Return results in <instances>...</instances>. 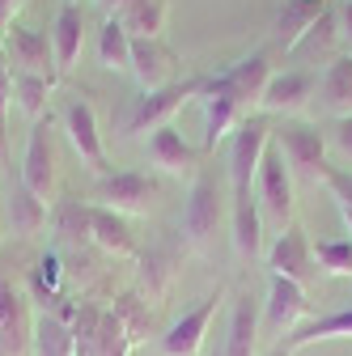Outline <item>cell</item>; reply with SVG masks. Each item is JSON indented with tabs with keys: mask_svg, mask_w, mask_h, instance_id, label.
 <instances>
[{
	"mask_svg": "<svg viewBox=\"0 0 352 356\" xmlns=\"http://www.w3.org/2000/svg\"><path fill=\"white\" fill-rule=\"evenodd\" d=\"M327 149L352 161V119H331V127H327Z\"/></svg>",
	"mask_w": 352,
	"mask_h": 356,
	"instance_id": "37",
	"label": "cell"
},
{
	"mask_svg": "<svg viewBox=\"0 0 352 356\" xmlns=\"http://www.w3.org/2000/svg\"><path fill=\"white\" fill-rule=\"evenodd\" d=\"M5 60H9V68L22 72V76L60 81L56 51H51V34H42V30H34V26L13 22V26L5 30Z\"/></svg>",
	"mask_w": 352,
	"mask_h": 356,
	"instance_id": "8",
	"label": "cell"
},
{
	"mask_svg": "<svg viewBox=\"0 0 352 356\" xmlns=\"http://www.w3.org/2000/svg\"><path fill=\"white\" fill-rule=\"evenodd\" d=\"M221 301H225V289H216V293H208L195 309H187L183 318H174V323L161 331V339H157L161 356H200L204 335H208V323L216 318Z\"/></svg>",
	"mask_w": 352,
	"mask_h": 356,
	"instance_id": "9",
	"label": "cell"
},
{
	"mask_svg": "<svg viewBox=\"0 0 352 356\" xmlns=\"http://www.w3.org/2000/svg\"><path fill=\"white\" fill-rule=\"evenodd\" d=\"M51 89H56V81H47V76H22V72H13V102H17V111L30 123H38L42 115H47Z\"/></svg>",
	"mask_w": 352,
	"mask_h": 356,
	"instance_id": "31",
	"label": "cell"
},
{
	"mask_svg": "<svg viewBox=\"0 0 352 356\" xmlns=\"http://www.w3.org/2000/svg\"><path fill=\"white\" fill-rule=\"evenodd\" d=\"M98 5H102V9H106L111 17H119V13H127L131 5H136V0H98Z\"/></svg>",
	"mask_w": 352,
	"mask_h": 356,
	"instance_id": "40",
	"label": "cell"
},
{
	"mask_svg": "<svg viewBox=\"0 0 352 356\" xmlns=\"http://www.w3.org/2000/svg\"><path fill=\"white\" fill-rule=\"evenodd\" d=\"M230 238L242 259L263 254V216L255 200H230Z\"/></svg>",
	"mask_w": 352,
	"mask_h": 356,
	"instance_id": "25",
	"label": "cell"
},
{
	"mask_svg": "<svg viewBox=\"0 0 352 356\" xmlns=\"http://www.w3.org/2000/svg\"><path fill=\"white\" fill-rule=\"evenodd\" d=\"M225 220H230V200H225L221 183L208 178V174H195L187 204H183V242L191 250H208Z\"/></svg>",
	"mask_w": 352,
	"mask_h": 356,
	"instance_id": "4",
	"label": "cell"
},
{
	"mask_svg": "<svg viewBox=\"0 0 352 356\" xmlns=\"http://www.w3.org/2000/svg\"><path fill=\"white\" fill-rule=\"evenodd\" d=\"M216 76H221L225 89L238 98V106H242L246 119L250 115H263L259 106H263V94H268V81H272V64H268V56H263V51H250V56L234 60L230 68H221Z\"/></svg>",
	"mask_w": 352,
	"mask_h": 356,
	"instance_id": "12",
	"label": "cell"
},
{
	"mask_svg": "<svg viewBox=\"0 0 352 356\" xmlns=\"http://www.w3.org/2000/svg\"><path fill=\"white\" fill-rule=\"evenodd\" d=\"M157 178L141 174V170H119V174H102L94 183V204L111 208L119 216H149L157 204Z\"/></svg>",
	"mask_w": 352,
	"mask_h": 356,
	"instance_id": "7",
	"label": "cell"
},
{
	"mask_svg": "<svg viewBox=\"0 0 352 356\" xmlns=\"http://www.w3.org/2000/svg\"><path fill=\"white\" fill-rule=\"evenodd\" d=\"M268 267H272V276H285V280H293L301 289L319 276L314 246H310V238H305L301 225H289L285 234H276V242L268 246Z\"/></svg>",
	"mask_w": 352,
	"mask_h": 356,
	"instance_id": "11",
	"label": "cell"
},
{
	"mask_svg": "<svg viewBox=\"0 0 352 356\" xmlns=\"http://www.w3.org/2000/svg\"><path fill=\"white\" fill-rule=\"evenodd\" d=\"M166 17H170V0H136L127 13H119L123 30L131 38H161L166 34Z\"/></svg>",
	"mask_w": 352,
	"mask_h": 356,
	"instance_id": "29",
	"label": "cell"
},
{
	"mask_svg": "<svg viewBox=\"0 0 352 356\" xmlns=\"http://www.w3.org/2000/svg\"><path fill=\"white\" fill-rule=\"evenodd\" d=\"M5 216H9V229L17 234V238H34L42 225L51 220V208H47V200H38L22 178L9 187V195H5Z\"/></svg>",
	"mask_w": 352,
	"mask_h": 356,
	"instance_id": "21",
	"label": "cell"
},
{
	"mask_svg": "<svg viewBox=\"0 0 352 356\" xmlns=\"http://www.w3.org/2000/svg\"><path fill=\"white\" fill-rule=\"evenodd\" d=\"M149 161L161 174H170V178H191V183H195V174H200V149H191L174 123L157 127L149 136Z\"/></svg>",
	"mask_w": 352,
	"mask_h": 356,
	"instance_id": "18",
	"label": "cell"
},
{
	"mask_svg": "<svg viewBox=\"0 0 352 356\" xmlns=\"http://www.w3.org/2000/svg\"><path fill=\"white\" fill-rule=\"evenodd\" d=\"M30 335H34V318L22 293L9 280H0V356H30Z\"/></svg>",
	"mask_w": 352,
	"mask_h": 356,
	"instance_id": "19",
	"label": "cell"
},
{
	"mask_svg": "<svg viewBox=\"0 0 352 356\" xmlns=\"http://www.w3.org/2000/svg\"><path fill=\"white\" fill-rule=\"evenodd\" d=\"M60 280H64V267H60V254H42L38 259V272H34V293L42 297V305H56L60 293Z\"/></svg>",
	"mask_w": 352,
	"mask_h": 356,
	"instance_id": "36",
	"label": "cell"
},
{
	"mask_svg": "<svg viewBox=\"0 0 352 356\" xmlns=\"http://www.w3.org/2000/svg\"><path fill=\"white\" fill-rule=\"evenodd\" d=\"M111 314L123 323V331H127V339H131V343H145V339H149L153 314H149V305H145L136 293H119V297H115V305H111Z\"/></svg>",
	"mask_w": 352,
	"mask_h": 356,
	"instance_id": "32",
	"label": "cell"
},
{
	"mask_svg": "<svg viewBox=\"0 0 352 356\" xmlns=\"http://www.w3.org/2000/svg\"><path fill=\"white\" fill-rule=\"evenodd\" d=\"M327 339H352V309H335V314H323V318L301 323V327L285 339V348H289V352H301V348L327 343Z\"/></svg>",
	"mask_w": 352,
	"mask_h": 356,
	"instance_id": "27",
	"label": "cell"
},
{
	"mask_svg": "<svg viewBox=\"0 0 352 356\" xmlns=\"http://www.w3.org/2000/svg\"><path fill=\"white\" fill-rule=\"evenodd\" d=\"M204 81L208 76H187V81H174V85H166V89H153V94H141V98H131V106H127V115H123V136H141V131H153L157 127H170V119L179 115L191 98H200L204 94Z\"/></svg>",
	"mask_w": 352,
	"mask_h": 356,
	"instance_id": "3",
	"label": "cell"
},
{
	"mask_svg": "<svg viewBox=\"0 0 352 356\" xmlns=\"http://www.w3.org/2000/svg\"><path fill=\"white\" fill-rule=\"evenodd\" d=\"M314 263L327 276H352V242L348 238H327L314 246Z\"/></svg>",
	"mask_w": 352,
	"mask_h": 356,
	"instance_id": "34",
	"label": "cell"
},
{
	"mask_svg": "<svg viewBox=\"0 0 352 356\" xmlns=\"http://www.w3.org/2000/svg\"><path fill=\"white\" fill-rule=\"evenodd\" d=\"M327 17V0H285L280 13H276V42L285 51L301 47L305 38H310V30Z\"/></svg>",
	"mask_w": 352,
	"mask_h": 356,
	"instance_id": "20",
	"label": "cell"
},
{
	"mask_svg": "<svg viewBox=\"0 0 352 356\" xmlns=\"http://www.w3.org/2000/svg\"><path fill=\"white\" fill-rule=\"evenodd\" d=\"M81 47H85V13H81V5L64 0V5H60V13H56V26H51V51H56V68H60V72H68V68L77 64Z\"/></svg>",
	"mask_w": 352,
	"mask_h": 356,
	"instance_id": "22",
	"label": "cell"
},
{
	"mask_svg": "<svg viewBox=\"0 0 352 356\" xmlns=\"http://www.w3.org/2000/svg\"><path fill=\"white\" fill-rule=\"evenodd\" d=\"M268 356H293V352H289V348H285V343H276V348H272V352H268Z\"/></svg>",
	"mask_w": 352,
	"mask_h": 356,
	"instance_id": "41",
	"label": "cell"
},
{
	"mask_svg": "<svg viewBox=\"0 0 352 356\" xmlns=\"http://www.w3.org/2000/svg\"><path fill=\"white\" fill-rule=\"evenodd\" d=\"M22 5H26V0H0V34L17 22V9H22Z\"/></svg>",
	"mask_w": 352,
	"mask_h": 356,
	"instance_id": "39",
	"label": "cell"
},
{
	"mask_svg": "<svg viewBox=\"0 0 352 356\" xmlns=\"http://www.w3.org/2000/svg\"><path fill=\"white\" fill-rule=\"evenodd\" d=\"M131 343L123 323L111 314V305H94V301H81L77 309V323H72V356H127Z\"/></svg>",
	"mask_w": 352,
	"mask_h": 356,
	"instance_id": "5",
	"label": "cell"
},
{
	"mask_svg": "<svg viewBox=\"0 0 352 356\" xmlns=\"http://www.w3.org/2000/svg\"><path fill=\"white\" fill-rule=\"evenodd\" d=\"M200 106H204V153H216L234 131L242 127V106L238 98L225 89L221 76H208L204 81V94H200Z\"/></svg>",
	"mask_w": 352,
	"mask_h": 356,
	"instance_id": "10",
	"label": "cell"
},
{
	"mask_svg": "<svg viewBox=\"0 0 352 356\" xmlns=\"http://www.w3.org/2000/svg\"><path fill=\"white\" fill-rule=\"evenodd\" d=\"M319 102L331 119H352V56H335L319 81Z\"/></svg>",
	"mask_w": 352,
	"mask_h": 356,
	"instance_id": "24",
	"label": "cell"
},
{
	"mask_svg": "<svg viewBox=\"0 0 352 356\" xmlns=\"http://www.w3.org/2000/svg\"><path fill=\"white\" fill-rule=\"evenodd\" d=\"M90 242L102 246L106 254H119V259H131V254H136V234H131L127 216H119V212H111V208H98V204H94V212H90Z\"/></svg>",
	"mask_w": 352,
	"mask_h": 356,
	"instance_id": "23",
	"label": "cell"
},
{
	"mask_svg": "<svg viewBox=\"0 0 352 356\" xmlns=\"http://www.w3.org/2000/svg\"><path fill=\"white\" fill-rule=\"evenodd\" d=\"M255 204H259V216L268 220L276 234H285L293 225V208H297V200H293V170L285 165L276 145L268 149V157H263V165H259Z\"/></svg>",
	"mask_w": 352,
	"mask_h": 356,
	"instance_id": "6",
	"label": "cell"
},
{
	"mask_svg": "<svg viewBox=\"0 0 352 356\" xmlns=\"http://www.w3.org/2000/svg\"><path fill=\"white\" fill-rule=\"evenodd\" d=\"M30 356H72V327H68V323H60L51 309L34 314Z\"/></svg>",
	"mask_w": 352,
	"mask_h": 356,
	"instance_id": "28",
	"label": "cell"
},
{
	"mask_svg": "<svg viewBox=\"0 0 352 356\" xmlns=\"http://www.w3.org/2000/svg\"><path fill=\"white\" fill-rule=\"evenodd\" d=\"M305 289L285 280V276H272L268 284V301H263V327L268 335H293L301 323H305Z\"/></svg>",
	"mask_w": 352,
	"mask_h": 356,
	"instance_id": "16",
	"label": "cell"
},
{
	"mask_svg": "<svg viewBox=\"0 0 352 356\" xmlns=\"http://www.w3.org/2000/svg\"><path fill=\"white\" fill-rule=\"evenodd\" d=\"M174 72H179V56H174L170 42H161V38H131V76H136L141 94H153V89L174 85Z\"/></svg>",
	"mask_w": 352,
	"mask_h": 356,
	"instance_id": "15",
	"label": "cell"
},
{
	"mask_svg": "<svg viewBox=\"0 0 352 356\" xmlns=\"http://www.w3.org/2000/svg\"><path fill=\"white\" fill-rule=\"evenodd\" d=\"M98 60L106 72H131V34L119 17H106V26L98 30Z\"/></svg>",
	"mask_w": 352,
	"mask_h": 356,
	"instance_id": "30",
	"label": "cell"
},
{
	"mask_svg": "<svg viewBox=\"0 0 352 356\" xmlns=\"http://www.w3.org/2000/svg\"><path fill=\"white\" fill-rule=\"evenodd\" d=\"M60 123H64V131H68V145L77 149V157L102 178V174H106V149H102V131H98L94 106L85 102V98H72V102L60 111Z\"/></svg>",
	"mask_w": 352,
	"mask_h": 356,
	"instance_id": "13",
	"label": "cell"
},
{
	"mask_svg": "<svg viewBox=\"0 0 352 356\" xmlns=\"http://www.w3.org/2000/svg\"><path fill=\"white\" fill-rule=\"evenodd\" d=\"M272 145L280 149L285 165L293 170V178L305 183H323L331 170V149H327V131L319 123H301V119H285L272 131Z\"/></svg>",
	"mask_w": 352,
	"mask_h": 356,
	"instance_id": "1",
	"label": "cell"
},
{
	"mask_svg": "<svg viewBox=\"0 0 352 356\" xmlns=\"http://www.w3.org/2000/svg\"><path fill=\"white\" fill-rule=\"evenodd\" d=\"M17 178L38 200L51 204V195H56V149H51V123L47 119L30 123V140H26V157H22Z\"/></svg>",
	"mask_w": 352,
	"mask_h": 356,
	"instance_id": "14",
	"label": "cell"
},
{
	"mask_svg": "<svg viewBox=\"0 0 352 356\" xmlns=\"http://www.w3.org/2000/svg\"><path fill=\"white\" fill-rule=\"evenodd\" d=\"M0 51H5V34H0Z\"/></svg>",
	"mask_w": 352,
	"mask_h": 356,
	"instance_id": "42",
	"label": "cell"
},
{
	"mask_svg": "<svg viewBox=\"0 0 352 356\" xmlns=\"http://www.w3.org/2000/svg\"><path fill=\"white\" fill-rule=\"evenodd\" d=\"M323 187L331 191V200H335V208H339V216H344L348 242H352V174H348V170H339V165H331V170H327V178H323Z\"/></svg>",
	"mask_w": 352,
	"mask_h": 356,
	"instance_id": "35",
	"label": "cell"
},
{
	"mask_svg": "<svg viewBox=\"0 0 352 356\" xmlns=\"http://www.w3.org/2000/svg\"><path fill=\"white\" fill-rule=\"evenodd\" d=\"M90 212H94V204L64 200V204L51 212V220H56L60 238H68V242H81V238H90Z\"/></svg>",
	"mask_w": 352,
	"mask_h": 356,
	"instance_id": "33",
	"label": "cell"
},
{
	"mask_svg": "<svg viewBox=\"0 0 352 356\" xmlns=\"http://www.w3.org/2000/svg\"><path fill=\"white\" fill-rule=\"evenodd\" d=\"M259 305L250 293H238L234 301V318H230V335H225V352L221 356H255L259 348Z\"/></svg>",
	"mask_w": 352,
	"mask_h": 356,
	"instance_id": "26",
	"label": "cell"
},
{
	"mask_svg": "<svg viewBox=\"0 0 352 356\" xmlns=\"http://www.w3.org/2000/svg\"><path fill=\"white\" fill-rule=\"evenodd\" d=\"M335 26H339V38L348 42V56H352V0H344V5H339Z\"/></svg>",
	"mask_w": 352,
	"mask_h": 356,
	"instance_id": "38",
	"label": "cell"
},
{
	"mask_svg": "<svg viewBox=\"0 0 352 356\" xmlns=\"http://www.w3.org/2000/svg\"><path fill=\"white\" fill-rule=\"evenodd\" d=\"M272 115H250L230 136V200H255V178L272 149Z\"/></svg>",
	"mask_w": 352,
	"mask_h": 356,
	"instance_id": "2",
	"label": "cell"
},
{
	"mask_svg": "<svg viewBox=\"0 0 352 356\" xmlns=\"http://www.w3.org/2000/svg\"><path fill=\"white\" fill-rule=\"evenodd\" d=\"M319 98V81L314 72H301V68H289V72H272L268 81V94H263V115H297Z\"/></svg>",
	"mask_w": 352,
	"mask_h": 356,
	"instance_id": "17",
	"label": "cell"
}]
</instances>
